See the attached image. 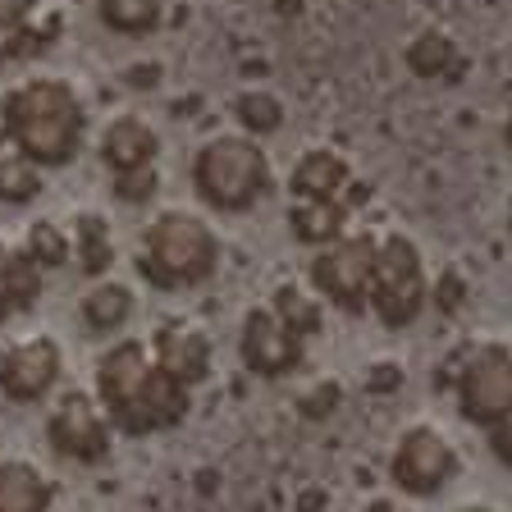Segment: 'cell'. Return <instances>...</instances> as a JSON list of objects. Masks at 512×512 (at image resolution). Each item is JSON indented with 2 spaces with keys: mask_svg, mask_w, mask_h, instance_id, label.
I'll return each mask as SVG.
<instances>
[{
  "mask_svg": "<svg viewBox=\"0 0 512 512\" xmlns=\"http://www.w3.org/2000/svg\"><path fill=\"white\" fill-rule=\"evenodd\" d=\"M156 78H160V69H156V64H147V69H142V64H138V69H133V83H156Z\"/></svg>",
  "mask_w": 512,
  "mask_h": 512,
  "instance_id": "836d02e7",
  "label": "cell"
},
{
  "mask_svg": "<svg viewBox=\"0 0 512 512\" xmlns=\"http://www.w3.org/2000/svg\"><path fill=\"white\" fill-rule=\"evenodd\" d=\"M42 165H32L28 156H19L14 147L0 151V202H10V206H23L32 202L37 192H42Z\"/></svg>",
  "mask_w": 512,
  "mask_h": 512,
  "instance_id": "603a6c76",
  "label": "cell"
},
{
  "mask_svg": "<svg viewBox=\"0 0 512 512\" xmlns=\"http://www.w3.org/2000/svg\"><path fill=\"white\" fill-rule=\"evenodd\" d=\"M453 512H494V508H485V503H462V508H453Z\"/></svg>",
  "mask_w": 512,
  "mask_h": 512,
  "instance_id": "d590c367",
  "label": "cell"
},
{
  "mask_svg": "<svg viewBox=\"0 0 512 512\" xmlns=\"http://www.w3.org/2000/svg\"><path fill=\"white\" fill-rule=\"evenodd\" d=\"M96 14L110 32H124V37H142L165 19V0H96Z\"/></svg>",
  "mask_w": 512,
  "mask_h": 512,
  "instance_id": "ffe728a7",
  "label": "cell"
},
{
  "mask_svg": "<svg viewBox=\"0 0 512 512\" xmlns=\"http://www.w3.org/2000/svg\"><path fill=\"white\" fill-rule=\"evenodd\" d=\"M42 298V266L28 252L0 243V325Z\"/></svg>",
  "mask_w": 512,
  "mask_h": 512,
  "instance_id": "2e32d148",
  "label": "cell"
},
{
  "mask_svg": "<svg viewBox=\"0 0 512 512\" xmlns=\"http://www.w3.org/2000/svg\"><path fill=\"white\" fill-rule=\"evenodd\" d=\"M188 416V384H179L174 375H165L156 366L151 380L142 384V394L115 416V430L124 435H156V430H170Z\"/></svg>",
  "mask_w": 512,
  "mask_h": 512,
  "instance_id": "7c38bea8",
  "label": "cell"
},
{
  "mask_svg": "<svg viewBox=\"0 0 512 512\" xmlns=\"http://www.w3.org/2000/svg\"><path fill=\"white\" fill-rule=\"evenodd\" d=\"M288 229H293V238H302V243L325 247L348 229V206H343L339 197H330V202H298L288 211Z\"/></svg>",
  "mask_w": 512,
  "mask_h": 512,
  "instance_id": "ac0fdd59",
  "label": "cell"
},
{
  "mask_svg": "<svg viewBox=\"0 0 512 512\" xmlns=\"http://www.w3.org/2000/svg\"><path fill=\"white\" fill-rule=\"evenodd\" d=\"M403 60L416 78H444V74L458 69V46H453L448 32H421V37L407 42Z\"/></svg>",
  "mask_w": 512,
  "mask_h": 512,
  "instance_id": "d6986e66",
  "label": "cell"
},
{
  "mask_svg": "<svg viewBox=\"0 0 512 512\" xmlns=\"http://www.w3.org/2000/svg\"><path fill=\"white\" fill-rule=\"evenodd\" d=\"M156 151H160L156 128H151L147 119H138V115H119L115 124L101 133V160H106L115 174L156 165Z\"/></svg>",
  "mask_w": 512,
  "mask_h": 512,
  "instance_id": "5bb4252c",
  "label": "cell"
},
{
  "mask_svg": "<svg viewBox=\"0 0 512 512\" xmlns=\"http://www.w3.org/2000/svg\"><path fill=\"white\" fill-rule=\"evenodd\" d=\"M151 357L165 375H174L179 384H202L211 375V339L188 320H165L151 339Z\"/></svg>",
  "mask_w": 512,
  "mask_h": 512,
  "instance_id": "4fadbf2b",
  "label": "cell"
},
{
  "mask_svg": "<svg viewBox=\"0 0 512 512\" xmlns=\"http://www.w3.org/2000/svg\"><path fill=\"white\" fill-rule=\"evenodd\" d=\"M151 371H156V357H151L147 343H138V339L115 343V348L96 362V398H101V407L110 412V421L142 394V384L151 380Z\"/></svg>",
  "mask_w": 512,
  "mask_h": 512,
  "instance_id": "8fae6325",
  "label": "cell"
},
{
  "mask_svg": "<svg viewBox=\"0 0 512 512\" xmlns=\"http://www.w3.org/2000/svg\"><path fill=\"white\" fill-rule=\"evenodd\" d=\"M220 266V238L215 229L192 211H165L151 220L142 238L138 270L156 288H192L206 284Z\"/></svg>",
  "mask_w": 512,
  "mask_h": 512,
  "instance_id": "7a4b0ae2",
  "label": "cell"
},
{
  "mask_svg": "<svg viewBox=\"0 0 512 512\" xmlns=\"http://www.w3.org/2000/svg\"><path fill=\"white\" fill-rule=\"evenodd\" d=\"M115 192L124 202H147L151 192H156V170H128V174H115Z\"/></svg>",
  "mask_w": 512,
  "mask_h": 512,
  "instance_id": "83f0119b",
  "label": "cell"
},
{
  "mask_svg": "<svg viewBox=\"0 0 512 512\" xmlns=\"http://www.w3.org/2000/svg\"><path fill=\"white\" fill-rule=\"evenodd\" d=\"M348 183H352L348 160L330 147L307 151V156L293 165V197H298V202H330Z\"/></svg>",
  "mask_w": 512,
  "mask_h": 512,
  "instance_id": "9a60e30c",
  "label": "cell"
},
{
  "mask_svg": "<svg viewBox=\"0 0 512 512\" xmlns=\"http://www.w3.org/2000/svg\"><path fill=\"white\" fill-rule=\"evenodd\" d=\"M234 115H238V124L247 128V138H266V133H275V128L284 124V106H279V96H270V92H243L234 101Z\"/></svg>",
  "mask_w": 512,
  "mask_h": 512,
  "instance_id": "cb8c5ba5",
  "label": "cell"
},
{
  "mask_svg": "<svg viewBox=\"0 0 512 512\" xmlns=\"http://www.w3.org/2000/svg\"><path fill=\"white\" fill-rule=\"evenodd\" d=\"M74 256H78V266H83L87 275L110 270V261H115V243H110V224L101 220V215L83 211L74 220Z\"/></svg>",
  "mask_w": 512,
  "mask_h": 512,
  "instance_id": "44dd1931",
  "label": "cell"
},
{
  "mask_svg": "<svg viewBox=\"0 0 512 512\" xmlns=\"http://www.w3.org/2000/svg\"><path fill=\"white\" fill-rule=\"evenodd\" d=\"M430 288H426V266L416 252L412 238L403 234H384L375 247V266H371V307L389 330H403L421 316Z\"/></svg>",
  "mask_w": 512,
  "mask_h": 512,
  "instance_id": "277c9868",
  "label": "cell"
},
{
  "mask_svg": "<svg viewBox=\"0 0 512 512\" xmlns=\"http://www.w3.org/2000/svg\"><path fill=\"white\" fill-rule=\"evenodd\" d=\"M23 252H28L42 270H55V266H64V261H69V252H74V238L64 234L60 224L37 220L28 229V247H23Z\"/></svg>",
  "mask_w": 512,
  "mask_h": 512,
  "instance_id": "d4e9b609",
  "label": "cell"
},
{
  "mask_svg": "<svg viewBox=\"0 0 512 512\" xmlns=\"http://www.w3.org/2000/svg\"><path fill=\"white\" fill-rule=\"evenodd\" d=\"M55 485L32 462H0V512H51Z\"/></svg>",
  "mask_w": 512,
  "mask_h": 512,
  "instance_id": "e0dca14e",
  "label": "cell"
},
{
  "mask_svg": "<svg viewBox=\"0 0 512 512\" xmlns=\"http://www.w3.org/2000/svg\"><path fill=\"white\" fill-rule=\"evenodd\" d=\"M334 403H339V384H320L316 394L307 398V416H320V412H334Z\"/></svg>",
  "mask_w": 512,
  "mask_h": 512,
  "instance_id": "4dcf8cb0",
  "label": "cell"
},
{
  "mask_svg": "<svg viewBox=\"0 0 512 512\" xmlns=\"http://www.w3.org/2000/svg\"><path fill=\"white\" fill-rule=\"evenodd\" d=\"M270 307H275L279 316H284L288 325H293V330L302 334V339L320 330V302L311 298V293H302L298 284H284V288H279V293H275V302H270Z\"/></svg>",
  "mask_w": 512,
  "mask_h": 512,
  "instance_id": "484cf974",
  "label": "cell"
},
{
  "mask_svg": "<svg viewBox=\"0 0 512 512\" xmlns=\"http://www.w3.org/2000/svg\"><path fill=\"white\" fill-rule=\"evenodd\" d=\"M453 471H458V453H453V444L435 426L403 430L394 458H389V476L407 494H439L453 480Z\"/></svg>",
  "mask_w": 512,
  "mask_h": 512,
  "instance_id": "ba28073f",
  "label": "cell"
},
{
  "mask_svg": "<svg viewBox=\"0 0 512 512\" xmlns=\"http://www.w3.org/2000/svg\"><path fill=\"white\" fill-rule=\"evenodd\" d=\"M490 448H494V458H499L503 467H512V412L490 426Z\"/></svg>",
  "mask_w": 512,
  "mask_h": 512,
  "instance_id": "f1b7e54d",
  "label": "cell"
},
{
  "mask_svg": "<svg viewBox=\"0 0 512 512\" xmlns=\"http://www.w3.org/2000/svg\"><path fill=\"white\" fill-rule=\"evenodd\" d=\"M192 183L215 211H247L270 188V160L256 138L220 133L192 156Z\"/></svg>",
  "mask_w": 512,
  "mask_h": 512,
  "instance_id": "3957f363",
  "label": "cell"
},
{
  "mask_svg": "<svg viewBox=\"0 0 512 512\" xmlns=\"http://www.w3.org/2000/svg\"><path fill=\"white\" fill-rule=\"evenodd\" d=\"M133 316V293L124 284H92L83 293V320L92 330H119Z\"/></svg>",
  "mask_w": 512,
  "mask_h": 512,
  "instance_id": "7402d4cb",
  "label": "cell"
},
{
  "mask_svg": "<svg viewBox=\"0 0 512 512\" xmlns=\"http://www.w3.org/2000/svg\"><path fill=\"white\" fill-rule=\"evenodd\" d=\"M32 5H37V0H0V28H10V23H28Z\"/></svg>",
  "mask_w": 512,
  "mask_h": 512,
  "instance_id": "1f68e13d",
  "label": "cell"
},
{
  "mask_svg": "<svg viewBox=\"0 0 512 512\" xmlns=\"http://www.w3.org/2000/svg\"><path fill=\"white\" fill-rule=\"evenodd\" d=\"M380 238L371 234H339L334 243L316 247L311 256V284L320 298H330L343 311H362L371 302V266Z\"/></svg>",
  "mask_w": 512,
  "mask_h": 512,
  "instance_id": "8992f818",
  "label": "cell"
},
{
  "mask_svg": "<svg viewBox=\"0 0 512 512\" xmlns=\"http://www.w3.org/2000/svg\"><path fill=\"white\" fill-rule=\"evenodd\" d=\"M398 380H403V371H398L394 362H375V375H371L375 389H389V384H398Z\"/></svg>",
  "mask_w": 512,
  "mask_h": 512,
  "instance_id": "d6a6232c",
  "label": "cell"
},
{
  "mask_svg": "<svg viewBox=\"0 0 512 512\" xmlns=\"http://www.w3.org/2000/svg\"><path fill=\"white\" fill-rule=\"evenodd\" d=\"M503 133H508V147H512V110H508V128H503Z\"/></svg>",
  "mask_w": 512,
  "mask_h": 512,
  "instance_id": "8d00e7d4",
  "label": "cell"
},
{
  "mask_svg": "<svg viewBox=\"0 0 512 512\" xmlns=\"http://www.w3.org/2000/svg\"><path fill=\"white\" fill-rule=\"evenodd\" d=\"M462 416L476 426H494L512 412V348L508 343H476L453 362Z\"/></svg>",
  "mask_w": 512,
  "mask_h": 512,
  "instance_id": "5b68a950",
  "label": "cell"
},
{
  "mask_svg": "<svg viewBox=\"0 0 512 512\" xmlns=\"http://www.w3.org/2000/svg\"><path fill=\"white\" fill-rule=\"evenodd\" d=\"M60 380V348L55 339H23L0 357V394L14 403H42Z\"/></svg>",
  "mask_w": 512,
  "mask_h": 512,
  "instance_id": "30bf717a",
  "label": "cell"
},
{
  "mask_svg": "<svg viewBox=\"0 0 512 512\" xmlns=\"http://www.w3.org/2000/svg\"><path fill=\"white\" fill-rule=\"evenodd\" d=\"M42 46V37L28 28V23H10L0 28V60H19V55H32Z\"/></svg>",
  "mask_w": 512,
  "mask_h": 512,
  "instance_id": "4316f807",
  "label": "cell"
},
{
  "mask_svg": "<svg viewBox=\"0 0 512 512\" xmlns=\"http://www.w3.org/2000/svg\"><path fill=\"white\" fill-rule=\"evenodd\" d=\"M238 352L252 375H266V380H279V375L298 371L302 362V334L279 316L275 307H256L243 316V334H238Z\"/></svg>",
  "mask_w": 512,
  "mask_h": 512,
  "instance_id": "9c48e42d",
  "label": "cell"
},
{
  "mask_svg": "<svg viewBox=\"0 0 512 512\" xmlns=\"http://www.w3.org/2000/svg\"><path fill=\"white\" fill-rule=\"evenodd\" d=\"M110 430H115V421H110V412L101 407V398L92 394H64L60 407L51 412V421H46V435H51L55 453L60 458H74V462H101L110 453Z\"/></svg>",
  "mask_w": 512,
  "mask_h": 512,
  "instance_id": "52a82bcc",
  "label": "cell"
},
{
  "mask_svg": "<svg viewBox=\"0 0 512 512\" xmlns=\"http://www.w3.org/2000/svg\"><path fill=\"white\" fill-rule=\"evenodd\" d=\"M435 302H439V307H444V311H458L462 302H467V288H462V279L453 275V270H448V275L439 279V288H435Z\"/></svg>",
  "mask_w": 512,
  "mask_h": 512,
  "instance_id": "f546056e",
  "label": "cell"
},
{
  "mask_svg": "<svg viewBox=\"0 0 512 512\" xmlns=\"http://www.w3.org/2000/svg\"><path fill=\"white\" fill-rule=\"evenodd\" d=\"M508 224H512V220H508Z\"/></svg>",
  "mask_w": 512,
  "mask_h": 512,
  "instance_id": "74e56055",
  "label": "cell"
},
{
  "mask_svg": "<svg viewBox=\"0 0 512 512\" xmlns=\"http://www.w3.org/2000/svg\"><path fill=\"white\" fill-rule=\"evenodd\" d=\"M366 512H403V508H394V503H389V499H375Z\"/></svg>",
  "mask_w": 512,
  "mask_h": 512,
  "instance_id": "e575fe53",
  "label": "cell"
},
{
  "mask_svg": "<svg viewBox=\"0 0 512 512\" xmlns=\"http://www.w3.org/2000/svg\"><path fill=\"white\" fill-rule=\"evenodd\" d=\"M0 128L32 165H69L83 147L87 110L60 78H32L0 101Z\"/></svg>",
  "mask_w": 512,
  "mask_h": 512,
  "instance_id": "6da1fadb",
  "label": "cell"
}]
</instances>
